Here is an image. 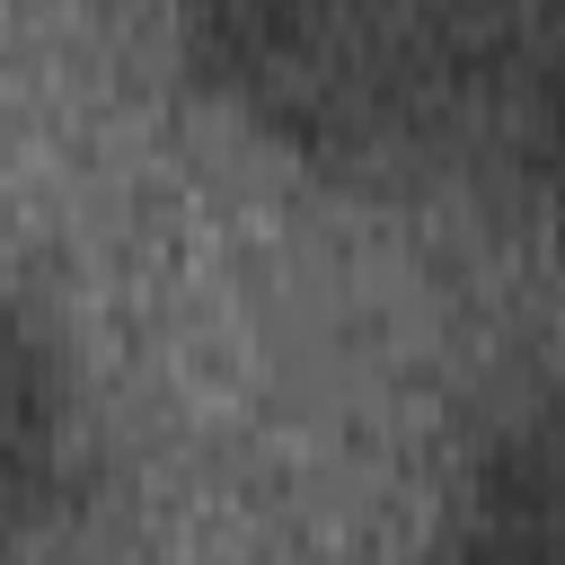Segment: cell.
<instances>
[{
	"label": "cell",
	"mask_w": 565,
	"mask_h": 565,
	"mask_svg": "<svg viewBox=\"0 0 565 565\" xmlns=\"http://www.w3.org/2000/svg\"><path fill=\"white\" fill-rule=\"evenodd\" d=\"M185 62L265 141L380 177L486 132L521 0H177Z\"/></svg>",
	"instance_id": "obj_1"
},
{
	"label": "cell",
	"mask_w": 565,
	"mask_h": 565,
	"mask_svg": "<svg viewBox=\"0 0 565 565\" xmlns=\"http://www.w3.org/2000/svg\"><path fill=\"white\" fill-rule=\"evenodd\" d=\"M477 141H494L512 185L547 221H565V0H521V26H512Z\"/></svg>",
	"instance_id": "obj_4"
},
{
	"label": "cell",
	"mask_w": 565,
	"mask_h": 565,
	"mask_svg": "<svg viewBox=\"0 0 565 565\" xmlns=\"http://www.w3.org/2000/svg\"><path fill=\"white\" fill-rule=\"evenodd\" d=\"M459 530L477 547L565 556V380H547L503 424H486V441L459 477Z\"/></svg>",
	"instance_id": "obj_2"
},
{
	"label": "cell",
	"mask_w": 565,
	"mask_h": 565,
	"mask_svg": "<svg viewBox=\"0 0 565 565\" xmlns=\"http://www.w3.org/2000/svg\"><path fill=\"white\" fill-rule=\"evenodd\" d=\"M71 459H79L71 371L53 335L0 291V521L53 512L71 494Z\"/></svg>",
	"instance_id": "obj_3"
}]
</instances>
